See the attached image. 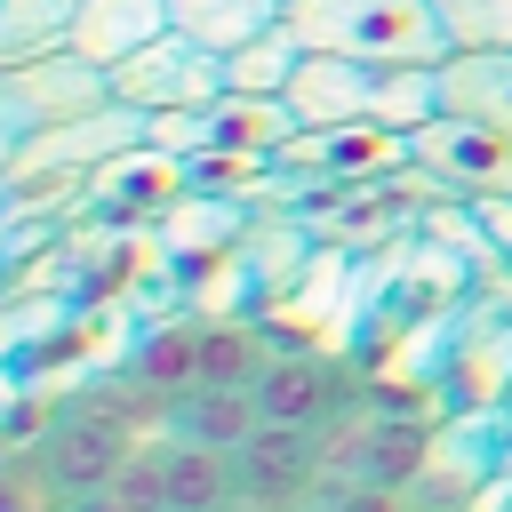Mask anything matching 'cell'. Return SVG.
Instances as JSON below:
<instances>
[{
    "label": "cell",
    "instance_id": "24",
    "mask_svg": "<svg viewBox=\"0 0 512 512\" xmlns=\"http://www.w3.org/2000/svg\"><path fill=\"white\" fill-rule=\"evenodd\" d=\"M144 152H168V160L216 152V136H208V112H152V144H144Z\"/></svg>",
    "mask_w": 512,
    "mask_h": 512
},
{
    "label": "cell",
    "instance_id": "21",
    "mask_svg": "<svg viewBox=\"0 0 512 512\" xmlns=\"http://www.w3.org/2000/svg\"><path fill=\"white\" fill-rule=\"evenodd\" d=\"M448 48H512V0H432Z\"/></svg>",
    "mask_w": 512,
    "mask_h": 512
},
{
    "label": "cell",
    "instance_id": "14",
    "mask_svg": "<svg viewBox=\"0 0 512 512\" xmlns=\"http://www.w3.org/2000/svg\"><path fill=\"white\" fill-rule=\"evenodd\" d=\"M256 408H264V424H312L320 432L336 416V384L312 352H272V368L256 376Z\"/></svg>",
    "mask_w": 512,
    "mask_h": 512
},
{
    "label": "cell",
    "instance_id": "6",
    "mask_svg": "<svg viewBox=\"0 0 512 512\" xmlns=\"http://www.w3.org/2000/svg\"><path fill=\"white\" fill-rule=\"evenodd\" d=\"M320 472H328V448H320V432H312V424H256V440H248V448H232L240 504H264V512L304 504Z\"/></svg>",
    "mask_w": 512,
    "mask_h": 512
},
{
    "label": "cell",
    "instance_id": "5",
    "mask_svg": "<svg viewBox=\"0 0 512 512\" xmlns=\"http://www.w3.org/2000/svg\"><path fill=\"white\" fill-rule=\"evenodd\" d=\"M408 160L432 168L456 200H512V136H496L480 120L432 112L424 128H408Z\"/></svg>",
    "mask_w": 512,
    "mask_h": 512
},
{
    "label": "cell",
    "instance_id": "8",
    "mask_svg": "<svg viewBox=\"0 0 512 512\" xmlns=\"http://www.w3.org/2000/svg\"><path fill=\"white\" fill-rule=\"evenodd\" d=\"M8 88L24 96L32 128H64V120H80V112L112 104V72H104V64H88V56H72V48H56V56H40V64H16V72H8Z\"/></svg>",
    "mask_w": 512,
    "mask_h": 512
},
{
    "label": "cell",
    "instance_id": "2",
    "mask_svg": "<svg viewBox=\"0 0 512 512\" xmlns=\"http://www.w3.org/2000/svg\"><path fill=\"white\" fill-rule=\"evenodd\" d=\"M288 32L304 56H360V64H440L448 32L432 0H288Z\"/></svg>",
    "mask_w": 512,
    "mask_h": 512
},
{
    "label": "cell",
    "instance_id": "9",
    "mask_svg": "<svg viewBox=\"0 0 512 512\" xmlns=\"http://www.w3.org/2000/svg\"><path fill=\"white\" fill-rule=\"evenodd\" d=\"M440 112L512 136V48H448L440 56Z\"/></svg>",
    "mask_w": 512,
    "mask_h": 512
},
{
    "label": "cell",
    "instance_id": "7",
    "mask_svg": "<svg viewBox=\"0 0 512 512\" xmlns=\"http://www.w3.org/2000/svg\"><path fill=\"white\" fill-rule=\"evenodd\" d=\"M128 448H136V432H120V424H104V416H80V408H64V416L32 440V456L48 464V480H56L64 496L112 488L120 464H128Z\"/></svg>",
    "mask_w": 512,
    "mask_h": 512
},
{
    "label": "cell",
    "instance_id": "3",
    "mask_svg": "<svg viewBox=\"0 0 512 512\" xmlns=\"http://www.w3.org/2000/svg\"><path fill=\"white\" fill-rule=\"evenodd\" d=\"M144 144H152V112H136V104L112 96V104L64 120V128H40V136L24 144V160L8 168V192H48V184H64V176H88V168L136 160Z\"/></svg>",
    "mask_w": 512,
    "mask_h": 512
},
{
    "label": "cell",
    "instance_id": "23",
    "mask_svg": "<svg viewBox=\"0 0 512 512\" xmlns=\"http://www.w3.org/2000/svg\"><path fill=\"white\" fill-rule=\"evenodd\" d=\"M0 512H64V488L48 480L40 456H16V464L0 472Z\"/></svg>",
    "mask_w": 512,
    "mask_h": 512
},
{
    "label": "cell",
    "instance_id": "27",
    "mask_svg": "<svg viewBox=\"0 0 512 512\" xmlns=\"http://www.w3.org/2000/svg\"><path fill=\"white\" fill-rule=\"evenodd\" d=\"M64 512H128L112 488H96V496H64Z\"/></svg>",
    "mask_w": 512,
    "mask_h": 512
},
{
    "label": "cell",
    "instance_id": "26",
    "mask_svg": "<svg viewBox=\"0 0 512 512\" xmlns=\"http://www.w3.org/2000/svg\"><path fill=\"white\" fill-rule=\"evenodd\" d=\"M328 512H408V504H400V488H368V480H352Z\"/></svg>",
    "mask_w": 512,
    "mask_h": 512
},
{
    "label": "cell",
    "instance_id": "4",
    "mask_svg": "<svg viewBox=\"0 0 512 512\" xmlns=\"http://www.w3.org/2000/svg\"><path fill=\"white\" fill-rule=\"evenodd\" d=\"M112 96L136 104V112H208L224 96V56L184 40L176 24L160 40H144L128 64H112Z\"/></svg>",
    "mask_w": 512,
    "mask_h": 512
},
{
    "label": "cell",
    "instance_id": "22",
    "mask_svg": "<svg viewBox=\"0 0 512 512\" xmlns=\"http://www.w3.org/2000/svg\"><path fill=\"white\" fill-rule=\"evenodd\" d=\"M160 456H168V440H136V448H128V464H120V480H112V496H120L128 512H168Z\"/></svg>",
    "mask_w": 512,
    "mask_h": 512
},
{
    "label": "cell",
    "instance_id": "16",
    "mask_svg": "<svg viewBox=\"0 0 512 512\" xmlns=\"http://www.w3.org/2000/svg\"><path fill=\"white\" fill-rule=\"evenodd\" d=\"M280 16H288V0H168V24H176L184 40H200V48H216V56L248 48V40L272 32Z\"/></svg>",
    "mask_w": 512,
    "mask_h": 512
},
{
    "label": "cell",
    "instance_id": "1",
    "mask_svg": "<svg viewBox=\"0 0 512 512\" xmlns=\"http://www.w3.org/2000/svg\"><path fill=\"white\" fill-rule=\"evenodd\" d=\"M288 112L304 128H424L440 112V64H360V56H304L288 80Z\"/></svg>",
    "mask_w": 512,
    "mask_h": 512
},
{
    "label": "cell",
    "instance_id": "18",
    "mask_svg": "<svg viewBox=\"0 0 512 512\" xmlns=\"http://www.w3.org/2000/svg\"><path fill=\"white\" fill-rule=\"evenodd\" d=\"M72 8L80 0H0V72L56 56L64 32H72Z\"/></svg>",
    "mask_w": 512,
    "mask_h": 512
},
{
    "label": "cell",
    "instance_id": "12",
    "mask_svg": "<svg viewBox=\"0 0 512 512\" xmlns=\"http://www.w3.org/2000/svg\"><path fill=\"white\" fill-rule=\"evenodd\" d=\"M256 424H264V408H256L248 384H200L168 408V440H200V448H224V456L248 448Z\"/></svg>",
    "mask_w": 512,
    "mask_h": 512
},
{
    "label": "cell",
    "instance_id": "13",
    "mask_svg": "<svg viewBox=\"0 0 512 512\" xmlns=\"http://www.w3.org/2000/svg\"><path fill=\"white\" fill-rule=\"evenodd\" d=\"M424 464H432V432H424L416 416H376V424L360 432V448L336 456V472H352V480H368V488H408Z\"/></svg>",
    "mask_w": 512,
    "mask_h": 512
},
{
    "label": "cell",
    "instance_id": "11",
    "mask_svg": "<svg viewBox=\"0 0 512 512\" xmlns=\"http://www.w3.org/2000/svg\"><path fill=\"white\" fill-rule=\"evenodd\" d=\"M296 112H288V96H216L208 104V136H216V152L224 160H280L288 144H296Z\"/></svg>",
    "mask_w": 512,
    "mask_h": 512
},
{
    "label": "cell",
    "instance_id": "17",
    "mask_svg": "<svg viewBox=\"0 0 512 512\" xmlns=\"http://www.w3.org/2000/svg\"><path fill=\"white\" fill-rule=\"evenodd\" d=\"M296 64H304V40H296V32H288V16H280L272 32H256L248 48H232V56H224V88H232V96H288Z\"/></svg>",
    "mask_w": 512,
    "mask_h": 512
},
{
    "label": "cell",
    "instance_id": "15",
    "mask_svg": "<svg viewBox=\"0 0 512 512\" xmlns=\"http://www.w3.org/2000/svg\"><path fill=\"white\" fill-rule=\"evenodd\" d=\"M160 488H168V512H232V504H240L232 456H224V448H200V440H168Z\"/></svg>",
    "mask_w": 512,
    "mask_h": 512
},
{
    "label": "cell",
    "instance_id": "25",
    "mask_svg": "<svg viewBox=\"0 0 512 512\" xmlns=\"http://www.w3.org/2000/svg\"><path fill=\"white\" fill-rule=\"evenodd\" d=\"M40 128H32V112H24V96L8 88V72H0V184H8V168L24 160V144H32Z\"/></svg>",
    "mask_w": 512,
    "mask_h": 512
},
{
    "label": "cell",
    "instance_id": "19",
    "mask_svg": "<svg viewBox=\"0 0 512 512\" xmlns=\"http://www.w3.org/2000/svg\"><path fill=\"white\" fill-rule=\"evenodd\" d=\"M272 368V336L248 320H200V384H248Z\"/></svg>",
    "mask_w": 512,
    "mask_h": 512
},
{
    "label": "cell",
    "instance_id": "10",
    "mask_svg": "<svg viewBox=\"0 0 512 512\" xmlns=\"http://www.w3.org/2000/svg\"><path fill=\"white\" fill-rule=\"evenodd\" d=\"M160 32H168V0H80L64 48L112 72V64H128L144 40H160Z\"/></svg>",
    "mask_w": 512,
    "mask_h": 512
},
{
    "label": "cell",
    "instance_id": "20",
    "mask_svg": "<svg viewBox=\"0 0 512 512\" xmlns=\"http://www.w3.org/2000/svg\"><path fill=\"white\" fill-rule=\"evenodd\" d=\"M128 376H136V384H152L160 400L200 392V328H192V320H184V328H152V336L136 344Z\"/></svg>",
    "mask_w": 512,
    "mask_h": 512
}]
</instances>
